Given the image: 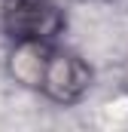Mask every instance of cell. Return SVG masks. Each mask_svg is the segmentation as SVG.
Here are the masks:
<instances>
[{
  "instance_id": "obj_3",
  "label": "cell",
  "mask_w": 128,
  "mask_h": 132,
  "mask_svg": "<svg viewBox=\"0 0 128 132\" xmlns=\"http://www.w3.org/2000/svg\"><path fill=\"white\" fill-rule=\"evenodd\" d=\"M49 55V43L40 40H18L15 49L9 52V74L28 86V89H40V77H43V65Z\"/></svg>"
},
{
  "instance_id": "obj_2",
  "label": "cell",
  "mask_w": 128,
  "mask_h": 132,
  "mask_svg": "<svg viewBox=\"0 0 128 132\" xmlns=\"http://www.w3.org/2000/svg\"><path fill=\"white\" fill-rule=\"evenodd\" d=\"M89 86H92L89 65L82 59H76L73 52H58L49 46L43 77H40V92L58 104H73L89 92Z\"/></svg>"
},
{
  "instance_id": "obj_1",
  "label": "cell",
  "mask_w": 128,
  "mask_h": 132,
  "mask_svg": "<svg viewBox=\"0 0 128 132\" xmlns=\"http://www.w3.org/2000/svg\"><path fill=\"white\" fill-rule=\"evenodd\" d=\"M3 28L15 40L49 43L61 34L64 15L55 0H3Z\"/></svg>"
}]
</instances>
